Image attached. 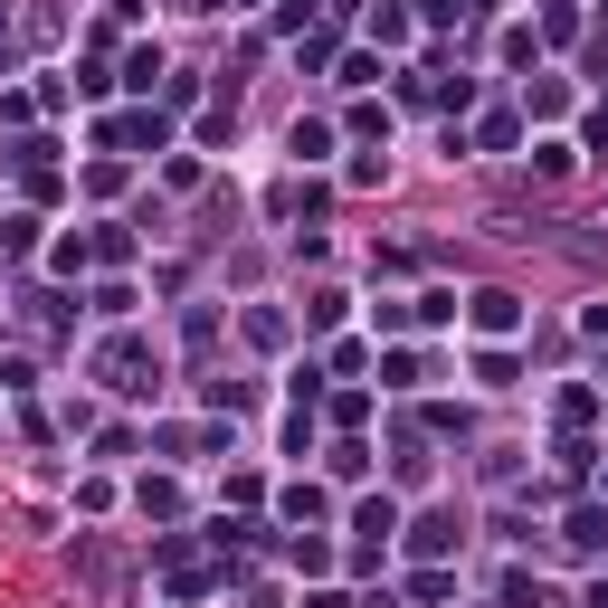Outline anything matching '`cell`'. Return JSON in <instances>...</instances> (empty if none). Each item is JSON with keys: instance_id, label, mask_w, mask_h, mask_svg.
Instances as JSON below:
<instances>
[{"instance_id": "3", "label": "cell", "mask_w": 608, "mask_h": 608, "mask_svg": "<svg viewBox=\"0 0 608 608\" xmlns=\"http://www.w3.org/2000/svg\"><path fill=\"white\" fill-rule=\"evenodd\" d=\"M352 533H361V542H390V533H399V504H390V494H371V504L352 514Z\"/></svg>"}, {"instance_id": "1", "label": "cell", "mask_w": 608, "mask_h": 608, "mask_svg": "<svg viewBox=\"0 0 608 608\" xmlns=\"http://www.w3.org/2000/svg\"><path fill=\"white\" fill-rule=\"evenodd\" d=\"M467 314H475V333H514V324H523V295H504V285H485V295H475Z\"/></svg>"}, {"instance_id": "5", "label": "cell", "mask_w": 608, "mask_h": 608, "mask_svg": "<svg viewBox=\"0 0 608 608\" xmlns=\"http://www.w3.org/2000/svg\"><path fill=\"white\" fill-rule=\"evenodd\" d=\"M285 153H295V163H324L333 134H324V124H295V134H285Z\"/></svg>"}, {"instance_id": "4", "label": "cell", "mask_w": 608, "mask_h": 608, "mask_svg": "<svg viewBox=\"0 0 608 608\" xmlns=\"http://www.w3.org/2000/svg\"><path fill=\"white\" fill-rule=\"evenodd\" d=\"M570 552H608V514H599V504H580V514H570Z\"/></svg>"}, {"instance_id": "2", "label": "cell", "mask_w": 608, "mask_h": 608, "mask_svg": "<svg viewBox=\"0 0 608 608\" xmlns=\"http://www.w3.org/2000/svg\"><path fill=\"white\" fill-rule=\"evenodd\" d=\"M409 552H419V562H447V552H457V514H428L419 533H409Z\"/></svg>"}, {"instance_id": "6", "label": "cell", "mask_w": 608, "mask_h": 608, "mask_svg": "<svg viewBox=\"0 0 608 608\" xmlns=\"http://www.w3.org/2000/svg\"><path fill=\"white\" fill-rule=\"evenodd\" d=\"M580 608H608V580H589V599H580Z\"/></svg>"}]
</instances>
